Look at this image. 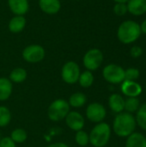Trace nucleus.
<instances>
[{
	"instance_id": "nucleus-11",
	"label": "nucleus",
	"mask_w": 146,
	"mask_h": 147,
	"mask_svg": "<svg viewBox=\"0 0 146 147\" xmlns=\"http://www.w3.org/2000/svg\"><path fill=\"white\" fill-rule=\"evenodd\" d=\"M121 92L127 97H138L142 92V87L136 81L124 80L121 84Z\"/></svg>"
},
{
	"instance_id": "nucleus-14",
	"label": "nucleus",
	"mask_w": 146,
	"mask_h": 147,
	"mask_svg": "<svg viewBox=\"0 0 146 147\" xmlns=\"http://www.w3.org/2000/svg\"><path fill=\"white\" fill-rule=\"evenodd\" d=\"M126 6L128 13L134 16H140L146 13V0H129Z\"/></svg>"
},
{
	"instance_id": "nucleus-16",
	"label": "nucleus",
	"mask_w": 146,
	"mask_h": 147,
	"mask_svg": "<svg viewBox=\"0 0 146 147\" xmlns=\"http://www.w3.org/2000/svg\"><path fill=\"white\" fill-rule=\"evenodd\" d=\"M26 23L27 22L24 16H15L9 20L8 28L11 33L18 34L25 28Z\"/></svg>"
},
{
	"instance_id": "nucleus-30",
	"label": "nucleus",
	"mask_w": 146,
	"mask_h": 147,
	"mask_svg": "<svg viewBox=\"0 0 146 147\" xmlns=\"http://www.w3.org/2000/svg\"><path fill=\"white\" fill-rule=\"evenodd\" d=\"M0 147H16L15 143L10 139V137H5L0 140Z\"/></svg>"
},
{
	"instance_id": "nucleus-19",
	"label": "nucleus",
	"mask_w": 146,
	"mask_h": 147,
	"mask_svg": "<svg viewBox=\"0 0 146 147\" xmlns=\"http://www.w3.org/2000/svg\"><path fill=\"white\" fill-rule=\"evenodd\" d=\"M87 102V97L83 93L76 92L70 96L69 105L73 108H82L85 105Z\"/></svg>"
},
{
	"instance_id": "nucleus-13",
	"label": "nucleus",
	"mask_w": 146,
	"mask_h": 147,
	"mask_svg": "<svg viewBox=\"0 0 146 147\" xmlns=\"http://www.w3.org/2000/svg\"><path fill=\"white\" fill-rule=\"evenodd\" d=\"M40 9L46 15H55L61 9L60 0H39Z\"/></svg>"
},
{
	"instance_id": "nucleus-9",
	"label": "nucleus",
	"mask_w": 146,
	"mask_h": 147,
	"mask_svg": "<svg viewBox=\"0 0 146 147\" xmlns=\"http://www.w3.org/2000/svg\"><path fill=\"white\" fill-rule=\"evenodd\" d=\"M107 112L104 106L99 102L90 103L86 109V116L87 118L95 123L102 122L106 117Z\"/></svg>"
},
{
	"instance_id": "nucleus-5",
	"label": "nucleus",
	"mask_w": 146,
	"mask_h": 147,
	"mask_svg": "<svg viewBox=\"0 0 146 147\" xmlns=\"http://www.w3.org/2000/svg\"><path fill=\"white\" fill-rule=\"evenodd\" d=\"M102 76L110 84H121L125 80V70L119 65L109 64L103 68Z\"/></svg>"
},
{
	"instance_id": "nucleus-24",
	"label": "nucleus",
	"mask_w": 146,
	"mask_h": 147,
	"mask_svg": "<svg viewBox=\"0 0 146 147\" xmlns=\"http://www.w3.org/2000/svg\"><path fill=\"white\" fill-rule=\"evenodd\" d=\"M28 138L27 132L24 129L22 128H17L15 129L10 135V139L15 142V143H23L26 141Z\"/></svg>"
},
{
	"instance_id": "nucleus-1",
	"label": "nucleus",
	"mask_w": 146,
	"mask_h": 147,
	"mask_svg": "<svg viewBox=\"0 0 146 147\" xmlns=\"http://www.w3.org/2000/svg\"><path fill=\"white\" fill-rule=\"evenodd\" d=\"M142 34L140 24L133 20L122 22L117 29V38L122 44L129 45L139 40Z\"/></svg>"
},
{
	"instance_id": "nucleus-33",
	"label": "nucleus",
	"mask_w": 146,
	"mask_h": 147,
	"mask_svg": "<svg viewBox=\"0 0 146 147\" xmlns=\"http://www.w3.org/2000/svg\"><path fill=\"white\" fill-rule=\"evenodd\" d=\"M114 2L115 3H126L129 0H113Z\"/></svg>"
},
{
	"instance_id": "nucleus-26",
	"label": "nucleus",
	"mask_w": 146,
	"mask_h": 147,
	"mask_svg": "<svg viewBox=\"0 0 146 147\" xmlns=\"http://www.w3.org/2000/svg\"><path fill=\"white\" fill-rule=\"evenodd\" d=\"M75 140L76 143L80 146H85L89 144V134L83 130L77 131L75 136Z\"/></svg>"
},
{
	"instance_id": "nucleus-18",
	"label": "nucleus",
	"mask_w": 146,
	"mask_h": 147,
	"mask_svg": "<svg viewBox=\"0 0 146 147\" xmlns=\"http://www.w3.org/2000/svg\"><path fill=\"white\" fill-rule=\"evenodd\" d=\"M126 147H146L145 137L139 133H133L127 137Z\"/></svg>"
},
{
	"instance_id": "nucleus-25",
	"label": "nucleus",
	"mask_w": 146,
	"mask_h": 147,
	"mask_svg": "<svg viewBox=\"0 0 146 147\" xmlns=\"http://www.w3.org/2000/svg\"><path fill=\"white\" fill-rule=\"evenodd\" d=\"M11 114L8 108L0 106V127H4L10 122Z\"/></svg>"
},
{
	"instance_id": "nucleus-20",
	"label": "nucleus",
	"mask_w": 146,
	"mask_h": 147,
	"mask_svg": "<svg viewBox=\"0 0 146 147\" xmlns=\"http://www.w3.org/2000/svg\"><path fill=\"white\" fill-rule=\"evenodd\" d=\"M27 76H28V73L25 69L17 67L11 71L9 79L13 83L19 84V83H22L23 81H25L27 78Z\"/></svg>"
},
{
	"instance_id": "nucleus-6",
	"label": "nucleus",
	"mask_w": 146,
	"mask_h": 147,
	"mask_svg": "<svg viewBox=\"0 0 146 147\" xmlns=\"http://www.w3.org/2000/svg\"><path fill=\"white\" fill-rule=\"evenodd\" d=\"M103 62V53L98 48L89 49L83 56V63L88 71L97 70Z\"/></svg>"
},
{
	"instance_id": "nucleus-8",
	"label": "nucleus",
	"mask_w": 146,
	"mask_h": 147,
	"mask_svg": "<svg viewBox=\"0 0 146 147\" xmlns=\"http://www.w3.org/2000/svg\"><path fill=\"white\" fill-rule=\"evenodd\" d=\"M80 68L79 65L74 61L66 62L61 70L62 79L69 84H76L78 81L80 76Z\"/></svg>"
},
{
	"instance_id": "nucleus-28",
	"label": "nucleus",
	"mask_w": 146,
	"mask_h": 147,
	"mask_svg": "<svg viewBox=\"0 0 146 147\" xmlns=\"http://www.w3.org/2000/svg\"><path fill=\"white\" fill-rule=\"evenodd\" d=\"M113 10H114V13L118 16H123L126 13H128L126 3H115Z\"/></svg>"
},
{
	"instance_id": "nucleus-17",
	"label": "nucleus",
	"mask_w": 146,
	"mask_h": 147,
	"mask_svg": "<svg viewBox=\"0 0 146 147\" xmlns=\"http://www.w3.org/2000/svg\"><path fill=\"white\" fill-rule=\"evenodd\" d=\"M12 82L7 78H0V101H6L12 93Z\"/></svg>"
},
{
	"instance_id": "nucleus-7",
	"label": "nucleus",
	"mask_w": 146,
	"mask_h": 147,
	"mask_svg": "<svg viewBox=\"0 0 146 147\" xmlns=\"http://www.w3.org/2000/svg\"><path fill=\"white\" fill-rule=\"evenodd\" d=\"M46 52L42 46L33 44L26 47L22 51V58L28 63H38L43 60Z\"/></svg>"
},
{
	"instance_id": "nucleus-10",
	"label": "nucleus",
	"mask_w": 146,
	"mask_h": 147,
	"mask_svg": "<svg viewBox=\"0 0 146 147\" xmlns=\"http://www.w3.org/2000/svg\"><path fill=\"white\" fill-rule=\"evenodd\" d=\"M65 123L69 128L73 131H80L84 126V118L83 116L76 111H70L65 117Z\"/></svg>"
},
{
	"instance_id": "nucleus-12",
	"label": "nucleus",
	"mask_w": 146,
	"mask_h": 147,
	"mask_svg": "<svg viewBox=\"0 0 146 147\" xmlns=\"http://www.w3.org/2000/svg\"><path fill=\"white\" fill-rule=\"evenodd\" d=\"M8 6L15 16H24L29 9L28 0H8Z\"/></svg>"
},
{
	"instance_id": "nucleus-32",
	"label": "nucleus",
	"mask_w": 146,
	"mask_h": 147,
	"mask_svg": "<svg viewBox=\"0 0 146 147\" xmlns=\"http://www.w3.org/2000/svg\"><path fill=\"white\" fill-rule=\"evenodd\" d=\"M47 147H69L65 143H61V142H59V143H54V144H52L50 146H48Z\"/></svg>"
},
{
	"instance_id": "nucleus-2",
	"label": "nucleus",
	"mask_w": 146,
	"mask_h": 147,
	"mask_svg": "<svg viewBox=\"0 0 146 147\" xmlns=\"http://www.w3.org/2000/svg\"><path fill=\"white\" fill-rule=\"evenodd\" d=\"M137 126L135 117L130 113L121 112L116 115L113 123L114 134L119 137H128L134 133Z\"/></svg>"
},
{
	"instance_id": "nucleus-4",
	"label": "nucleus",
	"mask_w": 146,
	"mask_h": 147,
	"mask_svg": "<svg viewBox=\"0 0 146 147\" xmlns=\"http://www.w3.org/2000/svg\"><path fill=\"white\" fill-rule=\"evenodd\" d=\"M69 112V102L64 99H57L50 104L47 110V115L52 121H60L65 119Z\"/></svg>"
},
{
	"instance_id": "nucleus-21",
	"label": "nucleus",
	"mask_w": 146,
	"mask_h": 147,
	"mask_svg": "<svg viewBox=\"0 0 146 147\" xmlns=\"http://www.w3.org/2000/svg\"><path fill=\"white\" fill-rule=\"evenodd\" d=\"M77 82H79V84L83 88H89L94 83V75L90 71L86 70L83 72L80 73Z\"/></svg>"
},
{
	"instance_id": "nucleus-22",
	"label": "nucleus",
	"mask_w": 146,
	"mask_h": 147,
	"mask_svg": "<svg viewBox=\"0 0 146 147\" xmlns=\"http://www.w3.org/2000/svg\"><path fill=\"white\" fill-rule=\"evenodd\" d=\"M140 107V101L138 97H127L125 100V110L127 113L133 114L139 110Z\"/></svg>"
},
{
	"instance_id": "nucleus-35",
	"label": "nucleus",
	"mask_w": 146,
	"mask_h": 147,
	"mask_svg": "<svg viewBox=\"0 0 146 147\" xmlns=\"http://www.w3.org/2000/svg\"><path fill=\"white\" fill-rule=\"evenodd\" d=\"M145 139H146V137H145Z\"/></svg>"
},
{
	"instance_id": "nucleus-31",
	"label": "nucleus",
	"mask_w": 146,
	"mask_h": 147,
	"mask_svg": "<svg viewBox=\"0 0 146 147\" xmlns=\"http://www.w3.org/2000/svg\"><path fill=\"white\" fill-rule=\"evenodd\" d=\"M140 29H141V33L146 35V18L140 23Z\"/></svg>"
},
{
	"instance_id": "nucleus-27",
	"label": "nucleus",
	"mask_w": 146,
	"mask_h": 147,
	"mask_svg": "<svg viewBox=\"0 0 146 147\" xmlns=\"http://www.w3.org/2000/svg\"><path fill=\"white\" fill-rule=\"evenodd\" d=\"M139 76H140V71L137 68L131 67L125 70V80L136 81L137 79H139Z\"/></svg>"
},
{
	"instance_id": "nucleus-34",
	"label": "nucleus",
	"mask_w": 146,
	"mask_h": 147,
	"mask_svg": "<svg viewBox=\"0 0 146 147\" xmlns=\"http://www.w3.org/2000/svg\"><path fill=\"white\" fill-rule=\"evenodd\" d=\"M0 140H1V134H0Z\"/></svg>"
},
{
	"instance_id": "nucleus-23",
	"label": "nucleus",
	"mask_w": 146,
	"mask_h": 147,
	"mask_svg": "<svg viewBox=\"0 0 146 147\" xmlns=\"http://www.w3.org/2000/svg\"><path fill=\"white\" fill-rule=\"evenodd\" d=\"M136 122L139 127L146 131V102L140 105L139 110L136 113Z\"/></svg>"
},
{
	"instance_id": "nucleus-29",
	"label": "nucleus",
	"mask_w": 146,
	"mask_h": 147,
	"mask_svg": "<svg viewBox=\"0 0 146 147\" xmlns=\"http://www.w3.org/2000/svg\"><path fill=\"white\" fill-rule=\"evenodd\" d=\"M143 54V49L139 46H133L130 49V55L133 59H138Z\"/></svg>"
},
{
	"instance_id": "nucleus-3",
	"label": "nucleus",
	"mask_w": 146,
	"mask_h": 147,
	"mask_svg": "<svg viewBox=\"0 0 146 147\" xmlns=\"http://www.w3.org/2000/svg\"><path fill=\"white\" fill-rule=\"evenodd\" d=\"M89 142L95 147H104L109 141L111 137V128L108 123L100 122L91 130Z\"/></svg>"
},
{
	"instance_id": "nucleus-15",
	"label": "nucleus",
	"mask_w": 146,
	"mask_h": 147,
	"mask_svg": "<svg viewBox=\"0 0 146 147\" xmlns=\"http://www.w3.org/2000/svg\"><path fill=\"white\" fill-rule=\"evenodd\" d=\"M108 106L113 112L120 114L125 109V99L120 94H112L108 99Z\"/></svg>"
}]
</instances>
